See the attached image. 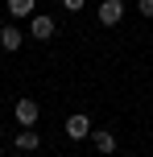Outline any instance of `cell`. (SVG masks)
<instances>
[{
  "instance_id": "obj_11",
  "label": "cell",
  "mask_w": 153,
  "mask_h": 157,
  "mask_svg": "<svg viewBox=\"0 0 153 157\" xmlns=\"http://www.w3.org/2000/svg\"><path fill=\"white\" fill-rule=\"evenodd\" d=\"M0 157H4V145H0Z\"/></svg>"
},
{
  "instance_id": "obj_2",
  "label": "cell",
  "mask_w": 153,
  "mask_h": 157,
  "mask_svg": "<svg viewBox=\"0 0 153 157\" xmlns=\"http://www.w3.org/2000/svg\"><path fill=\"white\" fill-rule=\"evenodd\" d=\"M13 116H17V124H21V128H33V124H37V116H41V108H37V99H17Z\"/></svg>"
},
{
  "instance_id": "obj_6",
  "label": "cell",
  "mask_w": 153,
  "mask_h": 157,
  "mask_svg": "<svg viewBox=\"0 0 153 157\" xmlns=\"http://www.w3.org/2000/svg\"><path fill=\"white\" fill-rule=\"evenodd\" d=\"M8 13H13V21H29L37 13V0H8Z\"/></svg>"
},
{
  "instance_id": "obj_10",
  "label": "cell",
  "mask_w": 153,
  "mask_h": 157,
  "mask_svg": "<svg viewBox=\"0 0 153 157\" xmlns=\"http://www.w3.org/2000/svg\"><path fill=\"white\" fill-rule=\"evenodd\" d=\"M137 13L141 17H153V0H137Z\"/></svg>"
},
{
  "instance_id": "obj_3",
  "label": "cell",
  "mask_w": 153,
  "mask_h": 157,
  "mask_svg": "<svg viewBox=\"0 0 153 157\" xmlns=\"http://www.w3.org/2000/svg\"><path fill=\"white\" fill-rule=\"evenodd\" d=\"M91 132H95V128H91V120L83 116V112H75V116H66V136H71V141H87Z\"/></svg>"
},
{
  "instance_id": "obj_9",
  "label": "cell",
  "mask_w": 153,
  "mask_h": 157,
  "mask_svg": "<svg viewBox=\"0 0 153 157\" xmlns=\"http://www.w3.org/2000/svg\"><path fill=\"white\" fill-rule=\"evenodd\" d=\"M83 4H87V0H62V8H66V13H83Z\"/></svg>"
},
{
  "instance_id": "obj_8",
  "label": "cell",
  "mask_w": 153,
  "mask_h": 157,
  "mask_svg": "<svg viewBox=\"0 0 153 157\" xmlns=\"http://www.w3.org/2000/svg\"><path fill=\"white\" fill-rule=\"evenodd\" d=\"M37 132H33V128H21V132H17V149H21V153H33V149H37Z\"/></svg>"
},
{
  "instance_id": "obj_5",
  "label": "cell",
  "mask_w": 153,
  "mask_h": 157,
  "mask_svg": "<svg viewBox=\"0 0 153 157\" xmlns=\"http://www.w3.org/2000/svg\"><path fill=\"white\" fill-rule=\"evenodd\" d=\"M124 17V0H104L99 4V25H120Z\"/></svg>"
},
{
  "instance_id": "obj_7",
  "label": "cell",
  "mask_w": 153,
  "mask_h": 157,
  "mask_svg": "<svg viewBox=\"0 0 153 157\" xmlns=\"http://www.w3.org/2000/svg\"><path fill=\"white\" fill-rule=\"evenodd\" d=\"M91 145H95L104 157H108V153H116V136L108 132V128H95V132H91Z\"/></svg>"
},
{
  "instance_id": "obj_1",
  "label": "cell",
  "mask_w": 153,
  "mask_h": 157,
  "mask_svg": "<svg viewBox=\"0 0 153 157\" xmlns=\"http://www.w3.org/2000/svg\"><path fill=\"white\" fill-rule=\"evenodd\" d=\"M54 29H58L54 17H46V13H33V17H29V37H33V41H50Z\"/></svg>"
},
{
  "instance_id": "obj_4",
  "label": "cell",
  "mask_w": 153,
  "mask_h": 157,
  "mask_svg": "<svg viewBox=\"0 0 153 157\" xmlns=\"http://www.w3.org/2000/svg\"><path fill=\"white\" fill-rule=\"evenodd\" d=\"M25 41V29H17V25H0V46L8 50V54H17Z\"/></svg>"
}]
</instances>
